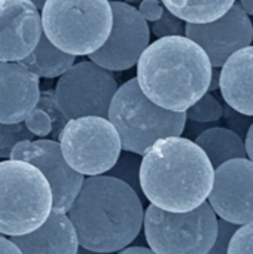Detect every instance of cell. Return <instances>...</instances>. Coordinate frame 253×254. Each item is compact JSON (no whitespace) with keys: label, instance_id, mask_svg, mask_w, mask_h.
<instances>
[{"label":"cell","instance_id":"cell-1","mask_svg":"<svg viewBox=\"0 0 253 254\" xmlns=\"http://www.w3.org/2000/svg\"><path fill=\"white\" fill-rule=\"evenodd\" d=\"M81 247L97 253H116L128 247L143 228L140 195L112 176L84 179L67 211Z\"/></svg>","mask_w":253,"mask_h":254},{"label":"cell","instance_id":"cell-2","mask_svg":"<svg viewBox=\"0 0 253 254\" xmlns=\"http://www.w3.org/2000/svg\"><path fill=\"white\" fill-rule=\"evenodd\" d=\"M215 168L207 155L185 137L157 140L140 161V190L155 207L186 213L207 201Z\"/></svg>","mask_w":253,"mask_h":254},{"label":"cell","instance_id":"cell-3","mask_svg":"<svg viewBox=\"0 0 253 254\" xmlns=\"http://www.w3.org/2000/svg\"><path fill=\"white\" fill-rule=\"evenodd\" d=\"M136 65L142 92L170 112H186L195 104L209 91L213 70L203 48L186 36L157 39Z\"/></svg>","mask_w":253,"mask_h":254},{"label":"cell","instance_id":"cell-4","mask_svg":"<svg viewBox=\"0 0 253 254\" xmlns=\"http://www.w3.org/2000/svg\"><path fill=\"white\" fill-rule=\"evenodd\" d=\"M107 119L115 127L122 150L143 156L160 138L180 137L186 127L185 112H170L154 104L133 77L116 89Z\"/></svg>","mask_w":253,"mask_h":254},{"label":"cell","instance_id":"cell-5","mask_svg":"<svg viewBox=\"0 0 253 254\" xmlns=\"http://www.w3.org/2000/svg\"><path fill=\"white\" fill-rule=\"evenodd\" d=\"M40 18L46 39L75 57L101 48L113 21L109 0H45Z\"/></svg>","mask_w":253,"mask_h":254},{"label":"cell","instance_id":"cell-6","mask_svg":"<svg viewBox=\"0 0 253 254\" xmlns=\"http://www.w3.org/2000/svg\"><path fill=\"white\" fill-rule=\"evenodd\" d=\"M51 213L52 192L45 176L25 161H0V234L33 232Z\"/></svg>","mask_w":253,"mask_h":254},{"label":"cell","instance_id":"cell-7","mask_svg":"<svg viewBox=\"0 0 253 254\" xmlns=\"http://www.w3.org/2000/svg\"><path fill=\"white\" fill-rule=\"evenodd\" d=\"M143 228L155 254H207L216 240L218 216L207 201L186 213H171L151 204Z\"/></svg>","mask_w":253,"mask_h":254},{"label":"cell","instance_id":"cell-8","mask_svg":"<svg viewBox=\"0 0 253 254\" xmlns=\"http://www.w3.org/2000/svg\"><path fill=\"white\" fill-rule=\"evenodd\" d=\"M58 144L69 167L84 177L109 173L122 150L115 127L100 116L67 121L58 135Z\"/></svg>","mask_w":253,"mask_h":254},{"label":"cell","instance_id":"cell-9","mask_svg":"<svg viewBox=\"0 0 253 254\" xmlns=\"http://www.w3.org/2000/svg\"><path fill=\"white\" fill-rule=\"evenodd\" d=\"M118 88L112 71L92 61H81L60 76L54 91L60 109L70 121L82 116L107 118Z\"/></svg>","mask_w":253,"mask_h":254},{"label":"cell","instance_id":"cell-10","mask_svg":"<svg viewBox=\"0 0 253 254\" xmlns=\"http://www.w3.org/2000/svg\"><path fill=\"white\" fill-rule=\"evenodd\" d=\"M112 28L101 48L92 52L89 61L109 71H124L134 67L151 42L148 21L130 3L112 0Z\"/></svg>","mask_w":253,"mask_h":254},{"label":"cell","instance_id":"cell-11","mask_svg":"<svg viewBox=\"0 0 253 254\" xmlns=\"http://www.w3.org/2000/svg\"><path fill=\"white\" fill-rule=\"evenodd\" d=\"M9 159L25 161L34 165L48 180L52 192V213L67 214L78 196L84 176L66 162L57 140H24L13 146Z\"/></svg>","mask_w":253,"mask_h":254},{"label":"cell","instance_id":"cell-12","mask_svg":"<svg viewBox=\"0 0 253 254\" xmlns=\"http://www.w3.org/2000/svg\"><path fill=\"white\" fill-rule=\"evenodd\" d=\"M207 202L218 219L228 223L242 226L253 222L252 161L237 158L215 168Z\"/></svg>","mask_w":253,"mask_h":254},{"label":"cell","instance_id":"cell-13","mask_svg":"<svg viewBox=\"0 0 253 254\" xmlns=\"http://www.w3.org/2000/svg\"><path fill=\"white\" fill-rule=\"evenodd\" d=\"M185 36L203 48L212 67L221 68L234 52L252 45L253 25L242 6L234 3L225 15L212 22H186Z\"/></svg>","mask_w":253,"mask_h":254},{"label":"cell","instance_id":"cell-14","mask_svg":"<svg viewBox=\"0 0 253 254\" xmlns=\"http://www.w3.org/2000/svg\"><path fill=\"white\" fill-rule=\"evenodd\" d=\"M43 34L39 9L30 0H0V63H19Z\"/></svg>","mask_w":253,"mask_h":254},{"label":"cell","instance_id":"cell-15","mask_svg":"<svg viewBox=\"0 0 253 254\" xmlns=\"http://www.w3.org/2000/svg\"><path fill=\"white\" fill-rule=\"evenodd\" d=\"M39 77L19 63H0V124H19L36 107Z\"/></svg>","mask_w":253,"mask_h":254},{"label":"cell","instance_id":"cell-16","mask_svg":"<svg viewBox=\"0 0 253 254\" xmlns=\"http://www.w3.org/2000/svg\"><path fill=\"white\" fill-rule=\"evenodd\" d=\"M9 240L22 254H76L79 241L67 214L51 213L33 232Z\"/></svg>","mask_w":253,"mask_h":254},{"label":"cell","instance_id":"cell-17","mask_svg":"<svg viewBox=\"0 0 253 254\" xmlns=\"http://www.w3.org/2000/svg\"><path fill=\"white\" fill-rule=\"evenodd\" d=\"M219 89L228 107L253 116V46L234 52L219 70Z\"/></svg>","mask_w":253,"mask_h":254},{"label":"cell","instance_id":"cell-18","mask_svg":"<svg viewBox=\"0 0 253 254\" xmlns=\"http://www.w3.org/2000/svg\"><path fill=\"white\" fill-rule=\"evenodd\" d=\"M195 144L207 155L213 168L237 158H248L245 140L230 128L212 127L195 137Z\"/></svg>","mask_w":253,"mask_h":254},{"label":"cell","instance_id":"cell-19","mask_svg":"<svg viewBox=\"0 0 253 254\" xmlns=\"http://www.w3.org/2000/svg\"><path fill=\"white\" fill-rule=\"evenodd\" d=\"M75 55L63 52L61 49L54 46L45 34H42L36 48L31 51L30 55L21 60L19 64L36 74L39 79H54L66 73L75 64Z\"/></svg>","mask_w":253,"mask_h":254},{"label":"cell","instance_id":"cell-20","mask_svg":"<svg viewBox=\"0 0 253 254\" xmlns=\"http://www.w3.org/2000/svg\"><path fill=\"white\" fill-rule=\"evenodd\" d=\"M161 3L185 22L204 24L225 15L236 0H161Z\"/></svg>","mask_w":253,"mask_h":254},{"label":"cell","instance_id":"cell-21","mask_svg":"<svg viewBox=\"0 0 253 254\" xmlns=\"http://www.w3.org/2000/svg\"><path fill=\"white\" fill-rule=\"evenodd\" d=\"M186 119L195 124H210L218 122L224 116V106L216 100L210 91H207L195 104H192L186 112Z\"/></svg>","mask_w":253,"mask_h":254},{"label":"cell","instance_id":"cell-22","mask_svg":"<svg viewBox=\"0 0 253 254\" xmlns=\"http://www.w3.org/2000/svg\"><path fill=\"white\" fill-rule=\"evenodd\" d=\"M139 155H121L113 165V168L109 171V176L122 180L127 183L134 192L142 195L140 190V180H139V171H140V159Z\"/></svg>","mask_w":253,"mask_h":254},{"label":"cell","instance_id":"cell-23","mask_svg":"<svg viewBox=\"0 0 253 254\" xmlns=\"http://www.w3.org/2000/svg\"><path fill=\"white\" fill-rule=\"evenodd\" d=\"M37 107L43 109L51 121H52V134H51V140H57L61 129L64 128V125L67 124V118L64 116L63 110L60 109L58 106V101H57V97H55V91L54 89H45V91H40V95H39V101L36 104Z\"/></svg>","mask_w":253,"mask_h":254},{"label":"cell","instance_id":"cell-24","mask_svg":"<svg viewBox=\"0 0 253 254\" xmlns=\"http://www.w3.org/2000/svg\"><path fill=\"white\" fill-rule=\"evenodd\" d=\"M34 135L19 124H0V158H9L13 146L24 140H33Z\"/></svg>","mask_w":253,"mask_h":254},{"label":"cell","instance_id":"cell-25","mask_svg":"<svg viewBox=\"0 0 253 254\" xmlns=\"http://www.w3.org/2000/svg\"><path fill=\"white\" fill-rule=\"evenodd\" d=\"M185 21H182L180 18H177L176 15H173L170 10H167L164 7L163 15L152 22L151 25V31L158 37H169V36H185Z\"/></svg>","mask_w":253,"mask_h":254},{"label":"cell","instance_id":"cell-26","mask_svg":"<svg viewBox=\"0 0 253 254\" xmlns=\"http://www.w3.org/2000/svg\"><path fill=\"white\" fill-rule=\"evenodd\" d=\"M24 125L34 137H39V138L51 137L52 134V121L49 115L37 106L24 119Z\"/></svg>","mask_w":253,"mask_h":254},{"label":"cell","instance_id":"cell-27","mask_svg":"<svg viewBox=\"0 0 253 254\" xmlns=\"http://www.w3.org/2000/svg\"><path fill=\"white\" fill-rule=\"evenodd\" d=\"M228 254H253V222L237 228L230 240Z\"/></svg>","mask_w":253,"mask_h":254},{"label":"cell","instance_id":"cell-28","mask_svg":"<svg viewBox=\"0 0 253 254\" xmlns=\"http://www.w3.org/2000/svg\"><path fill=\"white\" fill-rule=\"evenodd\" d=\"M237 225L228 223L222 219H218V234L216 240L212 246V249L207 254H228V244L233 237V234L237 231Z\"/></svg>","mask_w":253,"mask_h":254},{"label":"cell","instance_id":"cell-29","mask_svg":"<svg viewBox=\"0 0 253 254\" xmlns=\"http://www.w3.org/2000/svg\"><path fill=\"white\" fill-rule=\"evenodd\" d=\"M252 116H246V115H242L236 110H233L231 107L227 109V122L228 125L231 127L230 129H233L234 132H237L240 137L242 135H246L249 127H248V122Z\"/></svg>","mask_w":253,"mask_h":254},{"label":"cell","instance_id":"cell-30","mask_svg":"<svg viewBox=\"0 0 253 254\" xmlns=\"http://www.w3.org/2000/svg\"><path fill=\"white\" fill-rule=\"evenodd\" d=\"M164 10V4L161 3V0H142L139 4V12L140 15L146 19V21H157Z\"/></svg>","mask_w":253,"mask_h":254},{"label":"cell","instance_id":"cell-31","mask_svg":"<svg viewBox=\"0 0 253 254\" xmlns=\"http://www.w3.org/2000/svg\"><path fill=\"white\" fill-rule=\"evenodd\" d=\"M0 254H22L19 249L7 238L0 235Z\"/></svg>","mask_w":253,"mask_h":254},{"label":"cell","instance_id":"cell-32","mask_svg":"<svg viewBox=\"0 0 253 254\" xmlns=\"http://www.w3.org/2000/svg\"><path fill=\"white\" fill-rule=\"evenodd\" d=\"M246 140H245V147H246V155H248V159L253 162V122L251 124L248 132H246Z\"/></svg>","mask_w":253,"mask_h":254},{"label":"cell","instance_id":"cell-33","mask_svg":"<svg viewBox=\"0 0 253 254\" xmlns=\"http://www.w3.org/2000/svg\"><path fill=\"white\" fill-rule=\"evenodd\" d=\"M118 254H155L151 249L146 247H125L124 250L118 252Z\"/></svg>","mask_w":253,"mask_h":254},{"label":"cell","instance_id":"cell-34","mask_svg":"<svg viewBox=\"0 0 253 254\" xmlns=\"http://www.w3.org/2000/svg\"><path fill=\"white\" fill-rule=\"evenodd\" d=\"M215 89H219V70H216V68L213 67L210 85H209V91H215Z\"/></svg>","mask_w":253,"mask_h":254},{"label":"cell","instance_id":"cell-35","mask_svg":"<svg viewBox=\"0 0 253 254\" xmlns=\"http://www.w3.org/2000/svg\"><path fill=\"white\" fill-rule=\"evenodd\" d=\"M239 4L248 15H253V0H239Z\"/></svg>","mask_w":253,"mask_h":254},{"label":"cell","instance_id":"cell-36","mask_svg":"<svg viewBox=\"0 0 253 254\" xmlns=\"http://www.w3.org/2000/svg\"><path fill=\"white\" fill-rule=\"evenodd\" d=\"M76 254H103V253H97V252H92V250H88V249H85V247H81V246H79V249H78Z\"/></svg>","mask_w":253,"mask_h":254},{"label":"cell","instance_id":"cell-37","mask_svg":"<svg viewBox=\"0 0 253 254\" xmlns=\"http://www.w3.org/2000/svg\"><path fill=\"white\" fill-rule=\"evenodd\" d=\"M30 1H33L34 6H36L37 9H42V6H43V3H45V0H30Z\"/></svg>","mask_w":253,"mask_h":254},{"label":"cell","instance_id":"cell-38","mask_svg":"<svg viewBox=\"0 0 253 254\" xmlns=\"http://www.w3.org/2000/svg\"><path fill=\"white\" fill-rule=\"evenodd\" d=\"M125 3H130V4H133V3H137V1H142V0H124Z\"/></svg>","mask_w":253,"mask_h":254}]
</instances>
